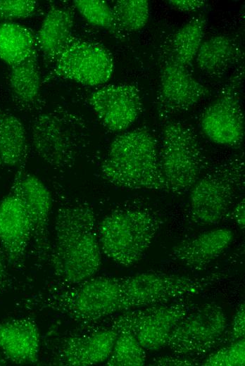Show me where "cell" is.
Returning <instances> with one entry per match:
<instances>
[{
    "mask_svg": "<svg viewBox=\"0 0 245 366\" xmlns=\"http://www.w3.org/2000/svg\"><path fill=\"white\" fill-rule=\"evenodd\" d=\"M37 48L35 35L28 27L13 22L0 24V59L10 66L27 59Z\"/></svg>",
    "mask_w": 245,
    "mask_h": 366,
    "instance_id": "cell-22",
    "label": "cell"
},
{
    "mask_svg": "<svg viewBox=\"0 0 245 366\" xmlns=\"http://www.w3.org/2000/svg\"><path fill=\"white\" fill-rule=\"evenodd\" d=\"M27 151L23 124L13 114L0 109V170L23 165Z\"/></svg>",
    "mask_w": 245,
    "mask_h": 366,
    "instance_id": "cell-19",
    "label": "cell"
},
{
    "mask_svg": "<svg viewBox=\"0 0 245 366\" xmlns=\"http://www.w3.org/2000/svg\"><path fill=\"white\" fill-rule=\"evenodd\" d=\"M194 307L186 301H170L122 313L112 323L130 329L144 350L157 351L166 346L174 328Z\"/></svg>",
    "mask_w": 245,
    "mask_h": 366,
    "instance_id": "cell-8",
    "label": "cell"
},
{
    "mask_svg": "<svg viewBox=\"0 0 245 366\" xmlns=\"http://www.w3.org/2000/svg\"><path fill=\"white\" fill-rule=\"evenodd\" d=\"M73 13L54 6L46 13L35 35L37 47L49 63H54L72 37Z\"/></svg>",
    "mask_w": 245,
    "mask_h": 366,
    "instance_id": "cell-18",
    "label": "cell"
},
{
    "mask_svg": "<svg viewBox=\"0 0 245 366\" xmlns=\"http://www.w3.org/2000/svg\"><path fill=\"white\" fill-rule=\"evenodd\" d=\"M38 4L32 0H0V20L23 19L33 15Z\"/></svg>",
    "mask_w": 245,
    "mask_h": 366,
    "instance_id": "cell-28",
    "label": "cell"
},
{
    "mask_svg": "<svg viewBox=\"0 0 245 366\" xmlns=\"http://www.w3.org/2000/svg\"><path fill=\"white\" fill-rule=\"evenodd\" d=\"M240 55V49L233 39L217 35L201 43L195 60L201 70L215 75L223 72L237 63Z\"/></svg>",
    "mask_w": 245,
    "mask_h": 366,
    "instance_id": "cell-20",
    "label": "cell"
},
{
    "mask_svg": "<svg viewBox=\"0 0 245 366\" xmlns=\"http://www.w3.org/2000/svg\"><path fill=\"white\" fill-rule=\"evenodd\" d=\"M118 30L125 32L141 30L149 18V3L146 0H118L112 8Z\"/></svg>",
    "mask_w": 245,
    "mask_h": 366,
    "instance_id": "cell-25",
    "label": "cell"
},
{
    "mask_svg": "<svg viewBox=\"0 0 245 366\" xmlns=\"http://www.w3.org/2000/svg\"><path fill=\"white\" fill-rule=\"evenodd\" d=\"M54 64L58 77L89 86L106 83L113 72V58L104 47L73 37Z\"/></svg>",
    "mask_w": 245,
    "mask_h": 366,
    "instance_id": "cell-9",
    "label": "cell"
},
{
    "mask_svg": "<svg viewBox=\"0 0 245 366\" xmlns=\"http://www.w3.org/2000/svg\"><path fill=\"white\" fill-rule=\"evenodd\" d=\"M73 4L80 14L89 24L119 34L112 8L101 0H75Z\"/></svg>",
    "mask_w": 245,
    "mask_h": 366,
    "instance_id": "cell-26",
    "label": "cell"
},
{
    "mask_svg": "<svg viewBox=\"0 0 245 366\" xmlns=\"http://www.w3.org/2000/svg\"><path fill=\"white\" fill-rule=\"evenodd\" d=\"M160 357L153 363L154 365H191L193 362L190 361L186 357L177 355Z\"/></svg>",
    "mask_w": 245,
    "mask_h": 366,
    "instance_id": "cell-31",
    "label": "cell"
},
{
    "mask_svg": "<svg viewBox=\"0 0 245 366\" xmlns=\"http://www.w3.org/2000/svg\"><path fill=\"white\" fill-rule=\"evenodd\" d=\"M118 331L111 326L89 334L68 338L60 348L54 364L87 366L104 362L108 358Z\"/></svg>",
    "mask_w": 245,
    "mask_h": 366,
    "instance_id": "cell-15",
    "label": "cell"
},
{
    "mask_svg": "<svg viewBox=\"0 0 245 366\" xmlns=\"http://www.w3.org/2000/svg\"><path fill=\"white\" fill-rule=\"evenodd\" d=\"M89 102L103 125L114 132L127 129L142 111L140 92L132 84L103 87L90 95Z\"/></svg>",
    "mask_w": 245,
    "mask_h": 366,
    "instance_id": "cell-13",
    "label": "cell"
},
{
    "mask_svg": "<svg viewBox=\"0 0 245 366\" xmlns=\"http://www.w3.org/2000/svg\"><path fill=\"white\" fill-rule=\"evenodd\" d=\"M166 191H189L206 168V160L194 132L180 122L166 123L158 155Z\"/></svg>",
    "mask_w": 245,
    "mask_h": 366,
    "instance_id": "cell-4",
    "label": "cell"
},
{
    "mask_svg": "<svg viewBox=\"0 0 245 366\" xmlns=\"http://www.w3.org/2000/svg\"><path fill=\"white\" fill-rule=\"evenodd\" d=\"M8 363V360L4 357V355L0 351V365H4Z\"/></svg>",
    "mask_w": 245,
    "mask_h": 366,
    "instance_id": "cell-34",
    "label": "cell"
},
{
    "mask_svg": "<svg viewBox=\"0 0 245 366\" xmlns=\"http://www.w3.org/2000/svg\"><path fill=\"white\" fill-rule=\"evenodd\" d=\"M97 227L94 211L87 203H70L58 208L49 258L61 287L82 282L99 271L101 250Z\"/></svg>",
    "mask_w": 245,
    "mask_h": 366,
    "instance_id": "cell-1",
    "label": "cell"
},
{
    "mask_svg": "<svg viewBox=\"0 0 245 366\" xmlns=\"http://www.w3.org/2000/svg\"><path fill=\"white\" fill-rule=\"evenodd\" d=\"M7 274L4 262V255L0 250V294L2 293L6 286Z\"/></svg>",
    "mask_w": 245,
    "mask_h": 366,
    "instance_id": "cell-33",
    "label": "cell"
},
{
    "mask_svg": "<svg viewBox=\"0 0 245 366\" xmlns=\"http://www.w3.org/2000/svg\"><path fill=\"white\" fill-rule=\"evenodd\" d=\"M236 87L229 84L202 115L203 132L219 145L237 146L244 139V118Z\"/></svg>",
    "mask_w": 245,
    "mask_h": 366,
    "instance_id": "cell-10",
    "label": "cell"
},
{
    "mask_svg": "<svg viewBox=\"0 0 245 366\" xmlns=\"http://www.w3.org/2000/svg\"><path fill=\"white\" fill-rule=\"evenodd\" d=\"M8 84L16 105L28 108L35 103L41 84L37 50L25 61L11 66Z\"/></svg>",
    "mask_w": 245,
    "mask_h": 366,
    "instance_id": "cell-21",
    "label": "cell"
},
{
    "mask_svg": "<svg viewBox=\"0 0 245 366\" xmlns=\"http://www.w3.org/2000/svg\"><path fill=\"white\" fill-rule=\"evenodd\" d=\"M206 86L169 55L161 71L158 114L161 118L185 111L208 94Z\"/></svg>",
    "mask_w": 245,
    "mask_h": 366,
    "instance_id": "cell-12",
    "label": "cell"
},
{
    "mask_svg": "<svg viewBox=\"0 0 245 366\" xmlns=\"http://www.w3.org/2000/svg\"><path fill=\"white\" fill-rule=\"evenodd\" d=\"M23 200L32 226V240L39 259L49 255V223L52 208L51 194L38 177L25 172L23 165L17 171L12 186Z\"/></svg>",
    "mask_w": 245,
    "mask_h": 366,
    "instance_id": "cell-11",
    "label": "cell"
},
{
    "mask_svg": "<svg viewBox=\"0 0 245 366\" xmlns=\"http://www.w3.org/2000/svg\"><path fill=\"white\" fill-rule=\"evenodd\" d=\"M206 23L205 15H199L182 25L173 35L170 55L187 68L192 65L203 42Z\"/></svg>",
    "mask_w": 245,
    "mask_h": 366,
    "instance_id": "cell-23",
    "label": "cell"
},
{
    "mask_svg": "<svg viewBox=\"0 0 245 366\" xmlns=\"http://www.w3.org/2000/svg\"><path fill=\"white\" fill-rule=\"evenodd\" d=\"M168 2L172 7L182 11H195L206 4L203 0H170Z\"/></svg>",
    "mask_w": 245,
    "mask_h": 366,
    "instance_id": "cell-30",
    "label": "cell"
},
{
    "mask_svg": "<svg viewBox=\"0 0 245 366\" xmlns=\"http://www.w3.org/2000/svg\"><path fill=\"white\" fill-rule=\"evenodd\" d=\"M227 317L218 305L192 308L171 332L165 346L182 357L201 355L215 347L223 336Z\"/></svg>",
    "mask_w": 245,
    "mask_h": 366,
    "instance_id": "cell-7",
    "label": "cell"
},
{
    "mask_svg": "<svg viewBox=\"0 0 245 366\" xmlns=\"http://www.w3.org/2000/svg\"><path fill=\"white\" fill-rule=\"evenodd\" d=\"M245 313L244 303H241L236 310L232 324L231 339L236 341L244 339Z\"/></svg>",
    "mask_w": 245,
    "mask_h": 366,
    "instance_id": "cell-29",
    "label": "cell"
},
{
    "mask_svg": "<svg viewBox=\"0 0 245 366\" xmlns=\"http://www.w3.org/2000/svg\"><path fill=\"white\" fill-rule=\"evenodd\" d=\"M233 239L234 233L231 229H211L175 245L171 256L191 269L202 270L219 257Z\"/></svg>",
    "mask_w": 245,
    "mask_h": 366,
    "instance_id": "cell-17",
    "label": "cell"
},
{
    "mask_svg": "<svg viewBox=\"0 0 245 366\" xmlns=\"http://www.w3.org/2000/svg\"><path fill=\"white\" fill-rule=\"evenodd\" d=\"M101 173L119 187L166 191L156 140L144 128L120 134L113 139L101 165Z\"/></svg>",
    "mask_w": 245,
    "mask_h": 366,
    "instance_id": "cell-2",
    "label": "cell"
},
{
    "mask_svg": "<svg viewBox=\"0 0 245 366\" xmlns=\"http://www.w3.org/2000/svg\"><path fill=\"white\" fill-rule=\"evenodd\" d=\"M209 366H244L245 365L244 339L234 341L210 355L203 362Z\"/></svg>",
    "mask_w": 245,
    "mask_h": 366,
    "instance_id": "cell-27",
    "label": "cell"
},
{
    "mask_svg": "<svg viewBox=\"0 0 245 366\" xmlns=\"http://www.w3.org/2000/svg\"><path fill=\"white\" fill-rule=\"evenodd\" d=\"M244 184V161L231 159L205 174L190 189L191 217L198 224L221 221Z\"/></svg>",
    "mask_w": 245,
    "mask_h": 366,
    "instance_id": "cell-5",
    "label": "cell"
},
{
    "mask_svg": "<svg viewBox=\"0 0 245 366\" xmlns=\"http://www.w3.org/2000/svg\"><path fill=\"white\" fill-rule=\"evenodd\" d=\"M77 118L58 108L36 117L31 141L36 153L56 170L66 169L75 162L81 146V127Z\"/></svg>",
    "mask_w": 245,
    "mask_h": 366,
    "instance_id": "cell-6",
    "label": "cell"
},
{
    "mask_svg": "<svg viewBox=\"0 0 245 366\" xmlns=\"http://www.w3.org/2000/svg\"><path fill=\"white\" fill-rule=\"evenodd\" d=\"M160 225L156 214L146 208L114 210L97 227L101 252L120 265H133L142 258Z\"/></svg>",
    "mask_w": 245,
    "mask_h": 366,
    "instance_id": "cell-3",
    "label": "cell"
},
{
    "mask_svg": "<svg viewBox=\"0 0 245 366\" xmlns=\"http://www.w3.org/2000/svg\"><path fill=\"white\" fill-rule=\"evenodd\" d=\"M118 331L112 351L106 360L109 366H142L146 362L144 349L133 333L126 327L111 324Z\"/></svg>",
    "mask_w": 245,
    "mask_h": 366,
    "instance_id": "cell-24",
    "label": "cell"
},
{
    "mask_svg": "<svg viewBox=\"0 0 245 366\" xmlns=\"http://www.w3.org/2000/svg\"><path fill=\"white\" fill-rule=\"evenodd\" d=\"M244 207L245 201L242 198L235 205L232 213L234 220L241 229H244L245 225Z\"/></svg>",
    "mask_w": 245,
    "mask_h": 366,
    "instance_id": "cell-32",
    "label": "cell"
},
{
    "mask_svg": "<svg viewBox=\"0 0 245 366\" xmlns=\"http://www.w3.org/2000/svg\"><path fill=\"white\" fill-rule=\"evenodd\" d=\"M32 237V226L27 208L11 188L0 202V244L11 265H21Z\"/></svg>",
    "mask_w": 245,
    "mask_h": 366,
    "instance_id": "cell-14",
    "label": "cell"
},
{
    "mask_svg": "<svg viewBox=\"0 0 245 366\" xmlns=\"http://www.w3.org/2000/svg\"><path fill=\"white\" fill-rule=\"evenodd\" d=\"M40 334L31 317L11 319L0 322V351L16 364H34L39 360Z\"/></svg>",
    "mask_w": 245,
    "mask_h": 366,
    "instance_id": "cell-16",
    "label": "cell"
}]
</instances>
